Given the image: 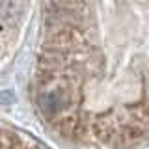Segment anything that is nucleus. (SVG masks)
I'll return each mask as SVG.
<instances>
[{
    "mask_svg": "<svg viewBox=\"0 0 149 149\" xmlns=\"http://www.w3.org/2000/svg\"><path fill=\"white\" fill-rule=\"evenodd\" d=\"M41 58L39 106L45 118L80 140L123 143L149 130L147 4L50 6Z\"/></svg>",
    "mask_w": 149,
    "mask_h": 149,
    "instance_id": "nucleus-1",
    "label": "nucleus"
}]
</instances>
